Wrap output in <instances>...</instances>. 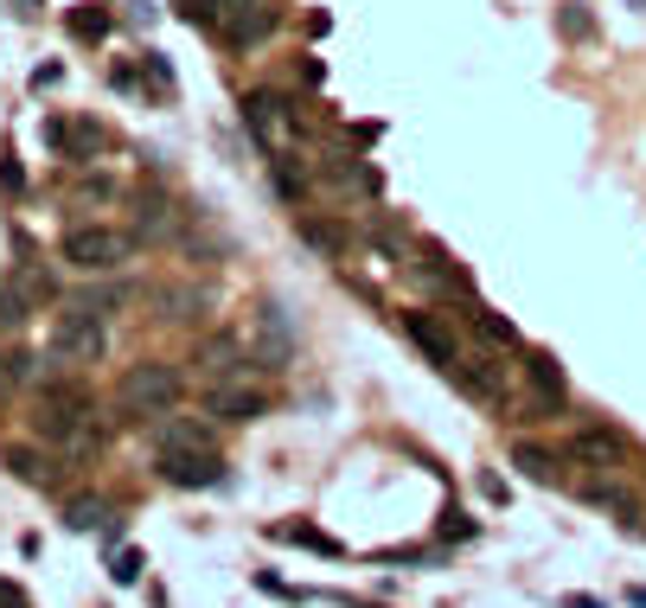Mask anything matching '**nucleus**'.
<instances>
[{"instance_id": "1", "label": "nucleus", "mask_w": 646, "mask_h": 608, "mask_svg": "<svg viewBox=\"0 0 646 608\" xmlns=\"http://www.w3.org/2000/svg\"><path fill=\"white\" fill-rule=\"evenodd\" d=\"M186 20L192 26H212L225 45H263L282 13H275L269 0H192Z\"/></svg>"}, {"instance_id": "2", "label": "nucleus", "mask_w": 646, "mask_h": 608, "mask_svg": "<svg viewBox=\"0 0 646 608\" xmlns=\"http://www.w3.org/2000/svg\"><path fill=\"white\" fill-rule=\"evenodd\" d=\"M180 365H167V359H141V365H128L122 384H115V404L128 410V417H167L173 404H180Z\"/></svg>"}, {"instance_id": "3", "label": "nucleus", "mask_w": 646, "mask_h": 608, "mask_svg": "<svg viewBox=\"0 0 646 608\" xmlns=\"http://www.w3.org/2000/svg\"><path fill=\"white\" fill-rule=\"evenodd\" d=\"M135 257V230L115 225H71L65 230V263L83 275H115V269Z\"/></svg>"}, {"instance_id": "4", "label": "nucleus", "mask_w": 646, "mask_h": 608, "mask_svg": "<svg viewBox=\"0 0 646 608\" xmlns=\"http://www.w3.org/2000/svg\"><path fill=\"white\" fill-rule=\"evenodd\" d=\"M243 128L257 135V148H263V154H295L302 110H288L275 90H250V97H243Z\"/></svg>"}, {"instance_id": "5", "label": "nucleus", "mask_w": 646, "mask_h": 608, "mask_svg": "<svg viewBox=\"0 0 646 608\" xmlns=\"http://www.w3.org/2000/svg\"><path fill=\"white\" fill-rule=\"evenodd\" d=\"M103 346H110L103 320H97V314H83V307H71V314H58V320H52V359H65V365H97V359H103Z\"/></svg>"}, {"instance_id": "6", "label": "nucleus", "mask_w": 646, "mask_h": 608, "mask_svg": "<svg viewBox=\"0 0 646 608\" xmlns=\"http://www.w3.org/2000/svg\"><path fill=\"white\" fill-rule=\"evenodd\" d=\"M83 417H90L83 391H58V384H45V397L33 404V429L45 436V442H83Z\"/></svg>"}, {"instance_id": "7", "label": "nucleus", "mask_w": 646, "mask_h": 608, "mask_svg": "<svg viewBox=\"0 0 646 608\" xmlns=\"http://www.w3.org/2000/svg\"><path fill=\"white\" fill-rule=\"evenodd\" d=\"M154 468H160V481L167 487H225L230 481V468H225V455L218 449H199V455H154Z\"/></svg>"}, {"instance_id": "8", "label": "nucleus", "mask_w": 646, "mask_h": 608, "mask_svg": "<svg viewBox=\"0 0 646 608\" xmlns=\"http://www.w3.org/2000/svg\"><path fill=\"white\" fill-rule=\"evenodd\" d=\"M154 455H173V449H180V455H199V449H218V436H212V423L205 417H173V410H167V417H154Z\"/></svg>"}, {"instance_id": "9", "label": "nucleus", "mask_w": 646, "mask_h": 608, "mask_svg": "<svg viewBox=\"0 0 646 608\" xmlns=\"http://www.w3.org/2000/svg\"><path fill=\"white\" fill-rule=\"evenodd\" d=\"M404 334H410V340H417L422 352H429V359H435V365L455 379L461 346H455V327H449V320H435V314H404Z\"/></svg>"}, {"instance_id": "10", "label": "nucleus", "mask_w": 646, "mask_h": 608, "mask_svg": "<svg viewBox=\"0 0 646 608\" xmlns=\"http://www.w3.org/2000/svg\"><path fill=\"white\" fill-rule=\"evenodd\" d=\"M269 410V397L263 391H250V384H212V397H205V417H218V423H257Z\"/></svg>"}, {"instance_id": "11", "label": "nucleus", "mask_w": 646, "mask_h": 608, "mask_svg": "<svg viewBox=\"0 0 646 608\" xmlns=\"http://www.w3.org/2000/svg\"><path fill=\"white\" fill-rule=\"evenodd\" d=\"M250 352L263 359L269 372H282V365H288L295 340H288V320H282V307H275V302L263 307V320H257V340H250Z\"/></svg>"}, {"instance_id": "12", "label": "nucleus", "mask_w": 646, "mask_h": 608, "mask_svg": "<svg viewBox=\"0 0 646 608\" xmlns=\"http://www.w3.org/2000/svg\"><path fill=\"white\" fill-rule=\"evenodd\" d=\"M576 461H589V468L614 474V468L627 461V436H614V429H582V436H576Z\"/></svg>"}, {"instance_id": "13", "label": "nucleus", "mask_w": 646, "mask_h": 608, "mask_svg": "<svg viewBox=\"0 0 646 608\" xmlns=\"http://www.w3.org/2000/svg\"><path fill=\"white\" fill-rule=\"evenodd\" d=\"M525 379H532L537 410H544V417H551V410H564V365H557L551 352H532V359H525Z\"/></svg>"}, {"instance_id": "14", "label": "nucleus", "mask_w": 646, "mask_h": 608, "mask_svg": "<svg viewBox=\"0 0 646 608\" xmlns=\"http://www.w3.org/2000/svg\"><path fill=\"white\" fill-rule=\"evenodd\" d=\"M173 225H180L173 199H167V192H141V212H135V237L160 244V237H173Z\"/></svg>"}, {"instance_id": "15", "label": "nucleus", "mask_w": 646, "mask_h": 608, "mask_svg": "<svg viewBox=\"0 0 646 608\" xmlns=\"http://www.w3.org/2000/svg\"><path fill=\"white\" fill-rule=\"evenodd\" d=\"M582 494L596 499V506H609V513L621 519V526H627V532H646V526H641V506H634V494H627V487H614V481H589Z\"/></svg>"}, {"instance_id": "16", "label": "nucleus", "mask_w": 646, "mask_h": 608, "mask_svg": "<svg viewBox=\"0 0 646 608\" xmlns=\"http://www.w3.org/2000/svg\"><path fill=\"white\" fill-rule=\"evenodd\" d=\"M230 359H243V340H237V334H218V340H212L205 352H199V372H205V379H218V384H225Z\"/></svg>"}, {"instance_id": "17", "label": "nucleus", "mask_w": 646, "mask_h": 608, "mask_svg": "<svg viewBox=\"0 0 646 608\" xmlns=\"http://www.w3.org/2000/svg\"><path fill=\"white\" fill-rule=\"evenodd\" d=\"M7 468H13L26 487H52V481H58V468L38 455V449H7Z\"/></svg>"}, {"instance_id": "18", "label": "nucleus", "mask_w": 646, "mask_h": 608, "mask_svg": "<svg viewBox=\"0 0 646 608\" xmlns=\"http://www.w3.org/2000/svg\"><path fill=\"white\" fill-rule=\"evenodd\" d=\"M512 461H519V468L532 474L537 487H551V481L564 474V468H557V455H551V449H537V442H519V449H512Z\"/></svg>"}, {"instance_id": "19", "label": "nucleus", "mask_w": 646, "mask_h": 608, "mask_svg": "<svg viewBox=\"0 0 646 608\" xmlns=\"http://www.w3.org/2000/svg\"><path fill=\"white\" fill-rule=\"evenodd\" d=\"M154 302H160V320H192V314H205V295H199V289H160Z\"/></svg>"}, {"instance_id": "20", "label": "nucleus", "mask_w": 646, "mask_h": 608, "mask_svg": "<svg viewBox=\"0 0 646 608\" xmlns=\"http://www.w3.org/2000/svg\"><path fill=\"white\" fill-rule=\"evenodd\" d=\"M65 526H71V532H103V526H110V506H103V499H71V506H65Z\"/></svg>"}, {"instance_id": "21", "label": "nucleus", "mask_w": 646, "mask_h": 608, "mask_svg": "<svg viewBox=\"0 0 646 608\" xmlns=\"http://www.w3.org/2000/svg\"><path fill=\"white\" fill-rule=\"evenodd\" d=\"M269 538H282V544H307V551H320V558H340V544L327 532H314V526H275Z\"/></svg>"}, {"instance_id": "22", "label": "nucleus", "mask_w": 646, "mask_h": 608, "mask_svg": "<svg viewBox=\"0 0 646 608\" xmlns=\"http://www.w3.org/2000/svg\"><path fill=\"white\" fill-rule=\"evenodd\" d=\"M269 160H275V187H282V199H302L307 167H295V154H269Z\"/></svg>"}, {"instance_id": "23", "label": "nucleus", "mask_w": 646, "mask_h": 608, "mask_svg": "<svg viewBox=\"0 0 646 608\" xmlns=\"http://www.w3.org/2000/svg\"><path fill=\"white\" fill-rule=\"evenodd\" d=\"M71 33L83 38V45L110 38V13H103V7H77V13H71Z\"/></svg>"}, {"instance_id": "24", "label": "nucleus", "mask_w": 646, "mask_h": 608, "mask_svg": "<svg viewBox=\"0 0 646 608\" xmlns=\"http://www.w3.org/2000/svg\"><path fill=\"white\" fill-rule=\"evenodd\" d=\"M333 180H340L345 192H365V199L378 192V173H372V167H359V160H333Z\"/></svg>"}, {"instance_id": "25", "label": "nucleus", "mask_w": 646, "mask_h": 608, "mask_svg": "<svg viewBox=\"0 0 646 608\" xmlns=\"http://www.w3.org/2000/svg\"><path fill=\"white\" fill-rule=\"evenodd\" d=\"M122 302H128V289H83L71 307H83V314H97V320H103V314H110V307H122Z\"/></svg>"}, {"instance_id": "26", "label": "nucleus", "mask_w": 646, "mask_h": 608, "mask_svg": "<svg viewBox=\"0 0 646 608\" xmlns=\"http://www.w3.org/2000/svg\"><path fill=\"white\" fill-rule=\"evenodd\" d=\"M467 314L480 320V334H487L494 346H519V327H512V320H499V314H487V307H467Z\"/></svg>"}, {"instance_id": "27", "label": "nucleus", "mask_w": 646, "mask_h": 608, "mask_svg": "<svg viewBox=\"0 0 646 608\" xmlns=\"http://www.w3.org/2000/svg\"><path fill=\"white\" fill-rule=\"evenodd\" d=\"M20 295H26V307H38V302H52L58 289H52V275H45V269H20Z\"/></svg>"}, {"instance_id": "28", "label": "nucleus", "mask_w": 646, "mask_h": 608, "mask_svg": "<svg viewBox=\"0 0 646 608\" xmlns=\"http://www.w3.org/2000/svg\"><path fill=\"white\" fill-rule=\"evenodd\" d=\"M141 571H148V558L141 551H115V564H110V576L128 589V583H141Z\"/></svg>"}, {"instance_id": "29", "label": "nucleus", "mask_w": 646, "mask_h": 608, "mask_svg": "<svg viewBox=\"0 0 646 608\" xmlns=\"http://www.w3.org/2000/svg\"><path fill=\"white\" fill-rule=\"evenodd\" d=\"M20 320H26V295L20 289H0V334H13Z\"/></svg>"}, {"instance_id": "30", "label": "nucleus", "mask_w": 646, "mask_h": 608, "mask_svg": "<svg viewBox=\"0 0 646 608\" xmlns=\"http://www.w3.org/2000/svg\"><path fill=\"white\" fill-rule=\"evenodd\" d=\"M564 33H570V38H589V33H596V20H589V7H582V0H570V7H564Z\"/></svg>"}, {"instance_id": "31", "label": "nucleus", "mask_w": 646, "mask_h": 608, "mask_svg": "<svg viewBox=\"0 0 646 608\" xmlns=\"http://www.w3.org/2000/svg\"><path fill=\"white\" fill-rule=\"evenodd\" d=\"M97 148H103V128H97V122H77L71 148H65V154H97Z\"/></svg>"}, {"instance_id": "32", "label": "nucleus", "mask_w": 646, "mask_h": 608, "mask_svg": "<svg viewBox=\"0 0 646 608\" xmlns=\"http://www.w3.org/2000/svg\"><path fill=\"white\" fill-rule=\"evenodd\" d=\"M38 135H45V148H71V128H65L58 115H45V122H38Z\"/></svg>"}, {"instance_id": "33", "label": "nucleus", "mask_w": 646, "mask_h": 608, "mask_svg": "<svg viewBox=\"0 0 646 608\" xmlns=\"http://www.w3.org/2000/svg\"><path fill=\"white\" fill-rule=\"evenodd\" d=\"M0 608H33V603H26V589H20L13 576H0Z\"/></svg>"}, {"instance_id": "34", "label": "nucleus", "mask_w": 646, "mask_h": 608, "mask_svg": "<svg viewBox=\"0 0 646 608\" xmlns=\"http://www.w3.org/2000/svg\"><path fill=\"white\" fill-rule=\"evenodd\" d=\"M0 180H7V192L26 187V173H20V160H13V154H0Z\"/></svg>"}, {"instance_id": "35", "label": "nucleus", "mask_w": 646, "mask_h": 608, "mask_svg": "<svg viewBox=\"0 0 646 608\" xmlns=\"http://www.w3.org/2000/svg\"><path fill=\"white\" fill-rule=\"evenodd\" d=\"M58 77H65V65H38V71H33V90H52Z\"/></svg>"}, {"instance_id": "36", "label": "nucleus", "mask_w": 646, "mask_h": 608, "mask_svg": "<svg viewBox=\"0 0 646 608\" xmlns=\"http://www.w3.org/2000/svg\"><path fill=\"white\" fill-rule=\"evenodd\" d=\"M302 83H327V65H320V58H302Z\"/></svg>"}, {"instance_id": "37", "label": "nucleus", "mask_w": 646, "mask_h": 608, "mask_svg": "<svg viewBox=\"0 0 646 608\" xmlns=\"http://www.w3.org/2000/svg\"><path fill=\"white\" fill-rule=\"evenodd\" d=\"M564 608H602L596 596H564Z\"/></svg>"}, {"instance_id": "38", "label": "nucleus", "mask_w": 646, "mask_h": 608, "mask_svg": "<svg viewBox=\"0 0 646 608\" xmlns=\"http://www.w3.org/2000/svg\"><path fill=\"white\" fill-rule=\"evenodd\" d=\"M0 391H7V372H0Z\"/></svg>"}]
</instances>
